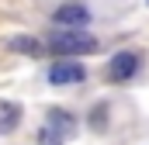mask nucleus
<instances>
[{
	"mask_svg": "<svg viewBox=\"0 0 149 145\" xmlns=\"http://www.w3.org/2000/svg\"><path fill=\"white\" fill-rule=\"evenodd\" d=\"M45 48L56 52L59 59H73V55H94V52H101V41L83 35V31H52Z\"/></svg>",
	"mask_w": 149,
	"mask_h": 145,
	"instance_id": "1",
	"label": "nucleus"
},
{
	"mask_svg": "<svg viewBox=\"0 0 149 145\" xmlns=\"http://www.w3.org/2000/svg\"><path fill=\"white\" fill-rule=\"evenodd\" d=\"M45 124H49L52 131H59V135H73V128H76L73 114H70V110H63V107H52V110H49Z\"/></svg>",
	"mask_w": 149,
	"mask_h": 145,
	"instance_id": "7",
	"label": "nucleus"
},
{
	"mask_svg": "<svg viewBox=\"0 0 149 145\" xmlns=\"http://www.w3.org/2000/svg\"><path fill=\"white\" fill-rule=\"evenodd\" d=\"M52 21L59 24V31H63V28H66V31H80V28L90 24V10H87L83 3H66V7H59V10L52 14Z\"/></svg>",
	"mask_w": 149,
	"mask_h": 145,
	"instance_id": "2",
	"label": "nucleus"
},
{
	"mask_svg": "<svg viewBox=\"0 0 149 145\" xmlns=\"http://www.w3.org/2000/svg\"><path fill=\"white\" fill-rule=\"evenodd\" d=\"M104 114H108V107H104V104L97 107V114L90 110V128H97V131H104Z\"/></svg>",
	"mask_w": 149,
	"mask_h": 145,
	"instance_id": "9",
	"label": "nucleus"
},
{
	"mask_svg": "<svg viewBox=\"0 0 149 145\" xmlns=\"http://www.w3.org/2000/svg\"><path fill=\"white\" fill-rule=\"evenodd\" d=\"M38 145H63V135L52 131L49 124H42V128H38Z\"/></svg>",
	"mask_w": 149,
	"mask_h": 145,
	"instance_id": "8",
	"label": "nucleus"
},
{
	"mask_svg": "<svg viewBox=\"0 0 149 145\" xmlns=\"http://www.w3.org/2000/svg\"><path fill=\"white\" fill-rule=\"evenodd\" d=\"M135 72H139V55L135 52H118L111 59V66H108V76H111L114 83L118 79H132Z\"/></svg>",
	"mask_w": 149,
	"mask_h": 145,
	"instance_id": "4",
	"label": "nucleus"
},
{
	"mask_svg": "<svg viewBox=\"0 0 149 145\" xmlns=\"http://www.w3.org/2000/svg\"><path fill=\"white\" fill-rule=\"evenodd\" d=\"M21 117H24L21 104H14V100H0V135H10V131L21 124Z\"/></svg>",
	"mask_w": 149,
	"mask_h": 145,
	"instance_id": "5",
	"label": "nucleus"
},
{
	"mask_svg": "<svg viewBox=\"0 0 149 145\" xmlns=\"http://www.w3.org/2000/svg\"><path fill=\"white\" fill-rule=\"evenodd\" d=\"M87 79V69L76 62V59H59L52 69H49V83L52 86H66V83H83Z\"/></svg>",
	"mask_w": 149,
	"mask_h": 145,
	"instance_id": "3",
	"label": "nucleus"
},
{
	"mask_svg": "<svg viewBox=\"0 0 149 145\" xmlns=\"http://www.w3.org/2000/svg\"><path fill=\"white\" fill-rule=\"evenodd\" d=\"M7 48H10V52H21V55H31V59L45 55V45H42L38 38H31V35H14V38H7Z\"/></svg>",
	"mask_w": 149,
	"mask_h": 145,
	"instance_id": "6",
	"label": "nucleus"
}]
</instances>
